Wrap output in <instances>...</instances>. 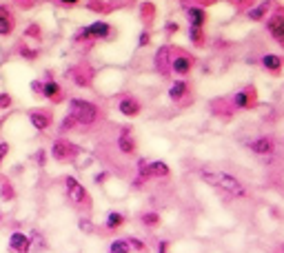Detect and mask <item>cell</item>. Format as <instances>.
<instances>
[{
    "label": "cell",
    "instance_id": "obj_23",
    "mask_svg": "<svg viewBox=\"0 0 284 253\" xmlns=\"http://www.w3.org/2000/svg\"><path fill=\"white\" fill-rule=\"evenodd\" d=\"M167 56H169V49L167 47H162L158 51V56H155V60H158V67H162V71H167V69H164V65H167Z\"/></svg>",
    "mask_w": 284,
    "mask_h": 253
},
{
    "label": "cell",
    "instance_id": "obj_25",
    "mask_svg": "<svg viewBox=\"0 0 284 253\" xmlns=\"http://www.w3.org/2000/svg\"><path fill=\"white\" fill-rule=\"evenodd\" d=\"M80 231H85V233H91L93 231V225H91V220H87V218H80Z\"/></svg>",
    "mask_w": 284,
    "mask_h": 253
},
{
    "label": "cell",
    "instance_id": "obj_28",
    "mask_svg": "<svg viewBox=\"0 0 284 253\" xmlns=\"http://www.w3.org/2000/svg\"><path fill=\"white\" fill-rule=\"evenodd\" d=\"M167 249H169V242H164V240H162V242L158 244V253H167Z\"/></svg>",
    "mask_w": 284,
    "mask_h": 253
},
{
    "label": "cell",
    "instance_id": "obj_4",
    "mask_svg": "<svg viewBox=\"0 0 284 253\" xmlns=\"http://www.w3.org/2000/svg\"><path fill=\"white\" fill-rule=\"evenodd\" d=\"M78 149L73 147V142H69V140L60 138L56 140V142L51 144V156L53 160H58V162H67V160H71L73 156H76Z\"/></svg>",
    "mask_w": 284,
    "mask_h": 253
},
{
    "label": "cell",
    "instance_id": "obj_3",
    "mask_svg": "<svg viewBox=\"0 0 284 253\" xmlns=\"http://www.w3.org/2000/svg\"><path fill=\"white\" fill-rule=\"evenodd\" d=\"M65 191H67V198L71 200L73 207H91V196L73 176L65 178Z\"/></svg>",
    "mask_w": 284,
    "mask_h": 253
},
{
    "label": "cell",
    "instance_id": "obj_22",
    "mask_svg": "<svg viewBox=\"0 0 284 253\" xmlns=\"http://www.w3.org/2000/svg\"><path fill=\"white\" fill-rule=\"evenodd\" d=\"M129 240V244H131V251H138V253H147V244L142 242V240H138V238H127Z\"/></svg>",
    "mask_w": 284,
    "mask_h": 253
},
{
    "label": "cell",
    "instance_id": "obj_8",
    "mask_svg": "<svg viewBox=\"0 0 284 253\" xmlns=\"http://www.w3.org/2000/svg\"><path fill=\"white\" fill-rule=\"evenodd\" d=\"M118 149H120L125 156L135 153V140H133V136H131V129L120 131V136H118Z\"/></svg>",
    "mask_w": 284,
    "mask_h": 253
},
{
    "label": "cell",
    "instance_id": "obj_26",
    "mask_svg": "<svg viewBox=\"0 0 284 253\" xmlns=\"http://www.w3.org/2000/svg\"><path fill=\"white\" fill-rule=\"evenodd\" d=\"M191 38L196 40V43H200V40H202V34H200V27H191Z\"/></svg>",
    "mask_w": 284,
    "mask_h": 253
},
{
    "label": "cell",
    "instance_id": "obj_10",
    "mask_svg": "<svg viewBox=\"0 0 284 253\" xmlns=\"http://www.w3.org/2000/svg\"><path fill=\"white\" fill-rule=\"evenodd\" d=\"M249 149L253 153L266 156V153L273 151V140H271V138H258V140H253V142H249Z\"/></svg>",
    "mask_w": 284,
    "mask_h": 253
},
{
    "label": "cell",
    "instance_id": "obj_12",
    "mask_svg": "<svg viewBox=\"0 0 284 253\" xmlns=\"http://www.w3.org/2000/svg\"><path fill=\"white\" fill-rule=\"evenodd\" d=\"M109 34V24L107 23H93L82 29V36H107Z\"/></svg>",
    "mask_w": 284,
    "mask_h": 253
},
{
    "label": "cell",
    "instance_id": "obj_15",
    "mask_svg": "<svg viewBox=\"0 0 284 253\" xmlns=\"http://www.w3.org/2000/svg\"><path fill=\"white\" fill-rule=\"evenodd\" d=\"M43 96L49 98V100H56V98L60 96L58 82H53V80H47V82H44V85H43Z\"/></svg>",
    "mask_w": 284,
    "mask_h": 253
},
{
    "label": "cell",
    "instance_id": "obj_27",
    "mask_svg": "<svg viewBox=\"0 0 284 253\" xmlns=\"http://www.w3.org/2000/svg\"><path fill=\"white\" fill-rule=\"evenodd\" d=\"M11 105V98L7 96V93H2V96H0V107H9Z\"/></svg>",
    "mask_w": 284,
    "mask_h": 253
},
{
    "label": "cell",
    "instance_id": "obj_19",
    "mask_svg": "<svg viewBox=\"0 0 284 253\" xmlns=\"http://www.w3.org/2000/svg\"><path fill=\"white\" fill-rule=\"evenodd\" d=\"M189 18H191V27H202V23H204V11L202 9H196V7H191V9H189Z\"/></svg>",
    "mask_w": 284,
    "mask_h": 253
},
{
    "label": "cell",
    "instance_id": "obj_32",
    "mask_svg": "<svg viewBox=\"0 0 284 253\" xmlns=\"http://www.w3.org/2000/svg\"><path fill=\"white\" fill-rule=\"evenodd\" d=\"M60 2H65V5H73V2H78V0H60Z\"/></svg>",
    "mask_w": 284,
    "mask_h": 253
},
{
    "label": "cell",
    "instance_id": "obj_13",
    "mask_svg": "<svg viewBox=\"0 0 284 253\" xmlns=\"http://www.w3.org/2000/svg\"><path fill=\"white\" fill-rule=\"evenodd\" d=\"M184 93H187V82H184V80H178L174 87H171V89H169V98H171V100H175V102L182 100Z\"/></svg>",
    "mask_w": 284,
    "mask_h": 253
},
{
    "label": "cell",
    "instance_id": "obj_24",
    "mask_svg": "<svg viewBox=\"0 0 284 253\" xmlns=\"http://www.w3.org/2000/svg\"><path fill=\"white\" fill-rule=\"evenodd\" d=\"M266 7H269V2H264V5H260L258 7V9H253L249 14V18H253V20H258V18H262V16H264V11H266Z\"/></svg>",
    "mask_w": 284,
    "mask_h": 253
},
{
    "label": "cell",
    "instance_id": "obj_34",
    "mask_svg": "<svg viewBox=\"0 0 284 253\" xmlns=\"http://www.w3.org/2000/svg\"><path fill=\"white\" fill-rule=\"evenodd\" d=\"M0 162H2V158H0Z\"/></svg>",
    "mask_w": 284,
    "mask_h": 253
},
{
    "label": "cell",
    "instance_id": "obj_17",
    "mask_svg": "<svg viewBox=\"0 0 284 253\" xmlns=\"http://www.w3.org/2000/svg\"><path fill=\"white\" fill-rule=\"evenodd\" d=\"M262 65H264L269 71H280V67H282V58L280 56H264L262 58Z\"/></svg>",
    "mask_w": 284,
    "mask_h": 253
},
{
    "label": "cell",
    "instance_id": "obj_11",
    "mask_svg": "<svg viewBox=\"0 0 284 253\" xmlns=\"http://www.w3.org/2000/svg\"><path fill=\"white\" fill-rule=\"evenodd\" d=\"M125 222H127V218H125V213H120V211H109V213H107V218H105V227L109 231L120 229Z\"/></svg>",
    "mask_w": 284,
    "mask_h": 253
},
{
    "label": "cell",
    "instance_id": "obj_16",
    "mask_svg": "<svg viewBox=\"0 0 284 253\" xmlns=\"http://www.w3.org/2000/svg\"><path fill=\"white\" fill-rule=\"evenodd\" d=\"M109 253H131V244H129V240H125V238L113 240V242L109 244Z\"/></svg>",
    "mask_w": 284,
    "mask_h": 253
},
{
    "label": "cell",
    "instance_id": "obj_9",
    "mask_svg": "<svg viewBox=\"0 0 284 253\" xmlns=\"http://www.w3.org/2000/svg\"><path fill=\"white\" fill-rule=\"evenodd\" d=\"M29 120H31V124H34L38 131H47L49 124H51V115H49L47 111H31Z\"/></svg>",
    "mask_w": 284,
    "mask_h": 253
},
{
    "label": "cell",
    "instance_id": "obj_21",
    "mask_svg": "<svg viewBox=\"0 0 284 253\" xmlns=\"http://www.w3.org/2000/svg\"><path fill=\"white\" fill-rule=\"evenodd\" d=\"M11 27H14V24H11V18L5 14V11H0V34L2 36L11 34Z\"/></svg>",
    "mask_w": 284,
    "mask_h": 253
},
{
    "label": "cell",
    "instance_id": "obj_20",
    "mask_svg": "<svg viewBox=\"0 0 284 253\" xmlns=\"http://www.w3.org/2000/svg\"><path fill=\"white\" fill-rule=\"evenodd\" d=\"M233 102H236V107H240V109H246V107L251 105L249 91H238V93H236V98H233Z\"/></svg>",
    "mask_w": 284,
    "mask_h": 253
},
{
    "label": "cell",
    "instance_id": "obj_6",
    "mask_svg": "<svg viewBox=\"0 0 284 253\" xmlns=\"http://www.w3.org/2000/svg\"><path fill=\"white\" fill-rule=\"evenodd\" d=\"M140 109H142V105H140L135 98H131V96L122 98V100L118 102V111H120L122 115H127V118H135V115L140 114Z\"/></svg>",
    "mask_w": 284,
    "mask_h": 253
},
{
    "label": "cell",
    "instance_id": "obj_7",
    "mask_svg": "<svg viewBox=\"0 0 284 253\" xmlns=\"http://www.w3.org/2000/svg\"><path fill=\"white\" fill-rule=\"evenodd\" d=\"M269 31H271V36L284 47V14H275L273 18L269 20Z\"/></svg>",
    "mask_w": 284,
    "mask_h": 253
},
{
    "label": "cell",
    "instance_id": "obj_33",
    "mask_svg": "<svg viewBox=\"0 0 284 253\" xmlns=\"http://www.w3.org/2000/svg\"><path fill=\"white\" fill-rule=\"evenodd\" d=\"M0 222H2V213H0Z\"/></svg>",
    "mask_w": 284,
    "mask_h": 253
},
{
    "label": "cell",
    "instance_id": "obj_30",
    "mask_svg": "<svg viewBox=\"0 0 284 253\" xmlns=\"http://www.w3.org/2000/svg\"><path fill=\"white\" fill-rule=\"evenodd\" d=\"M140 43H142V45H145V43H149V36H147V34H142V36H140Z\"/></svg>",
    "mask_w": 284,
    "mask_h": 253
},
{
    "label": "cell",
    "instance_id": "obj_1",
    "mask_svg": "<svg viewBox=\"0 0 284 253\" xmlns=\"http://www.w3.org/2000/svg\"><path fill=\"white\" fill-rule=\"evenodd\" d=\"M200 178H202L207 184L216 186L220 191L229 193L231 198H244L246 196V189L236 176L231 173H224V171H211V169H202L200 171Z\"/></svg>",
    "mask_w": 284,
    "mask_h": 253
},
{
    "label": "cell",
    "instance_id": "obj_31",
    "mask_svg": "<svg viewBox=\"0 0 284 253\" xmlns=\"http://www.w3.org/2000/svg\"><path fill=\"white\" fill-rule=\"evenodd\" d=\"M105 178H107V173H98V176H96V182H102Z\"/></svg>",
    "mask_w": 284,
    "mask_h": 253
},
{
    "label": "cell",
    "instance_id": "obj_14",
    "mask_svg": "<svg viewBox=\"0 0 284 253\" xmlns=\"http://www.w3.org/2000/svg\"><path fill=\"white\" fill-rule=\"evenodd\" d=\"M171 67H174L175 73L184 76V73H189V69H191V60H189L187 56H178V58L174 60V65H171Z\"/></svg>",
    "mask_w": 284,
    "mask_h": 253
},
{
    "label": "cell",
    "instance_id": "obj_29",
    "mask_svg": "<svg viewBox=\"0 0 284 253\" xmlns=\"http://www.w3.org/2000/svg\"><path fill=\"white\" fill-rule=\"evenodd\" d=\"M38 164H40V167H43V164H44V153H43V151L38 153Z\"/></svg>",
    "mask_w": 284,
    "mask_h": 253
},
{
    "label": "cell",
    "instance_id": "obj_18",
    "mask_svg": "<svg viewBox=\"0 0 284 253\" xmlns=\"http://www.w3.org/2000/svg\"><path fill=\"white\" fill-rule=\"evenodd\" d=\"M140 222H142L145 227H158L160 225V213H155V211L142 213V215H140Z\"/></svg>",
    "mask_w": 284,
    "mask_h": 253
},
{
    "label": "cell",
    "instance_id": "obj_5",
    "mask_svg": "<svg viewBox=\"0 0 284 253\" xmlns=\"http://www.w3.org/2000/svg\"><path fill=\"white\" fill-rule=\"evenodd\" d=\"M31 249V238L22 231H14L9 235V251L11 253H29Z\"/></svg>",
    "mask_w": 284,
    "mask_h": 253
},
{
    "label": "cell",
    "instance_id": "obj_2",
    "mask_svg": "<svg viewBox=\"0 0 284 253\" xmlns=\"http://www.w3.org/2000/svg\"><path fill=\"white\" fill-rule=\"evenodd\" d=\"M69 115L76 120V124H85V127H89V124H93L98 120L100 111H98V107L93 105V102L73 98V100L69 102Z\"/></svg>",
    "mask_w": 284,
    "mask_h": 253
}]
</instances>
